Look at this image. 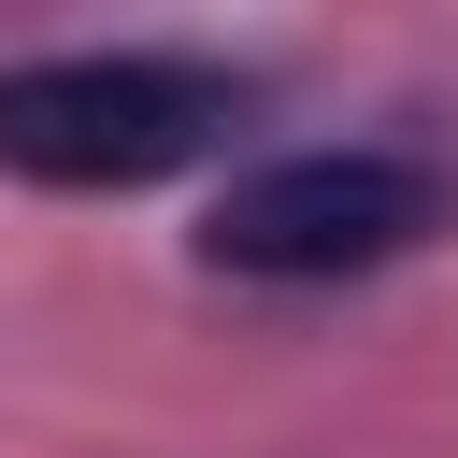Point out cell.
Returning a JSON list of instances; mask_svg holds the SVG:
<instances>
[{"label": "cell", "mask_w": 458, "mask_h": 458, "mask_svg": "<svg viewBox=\"0 0 458 458\" xmlns=\"http://www.w3.org/2000/svg\"><path fill=\"white\" fill-rule=\"evenodd\" d=\"M243 114H258L243 57H200V43H57V57L0 72V172L57 186V200H129V186H172L186 157H215Z\"/></svg>", "instance_id": "1"}, {"label": "cell", "mask_w": 458, "mask_h": 458, "mask_svg": "<svg viewBox=\"0 0 458 458\" xmlns=\"http://www.w3.org/2000/svg\"><path fill=\"white\" fill-rule=\"evenodd\" d=\"M444 215H458V157L358 129V143H286V157L229 172L200 215V258L243 286H358V272L415 258Z\"/></svg>", "instance_id": "2"}]
</instances>
